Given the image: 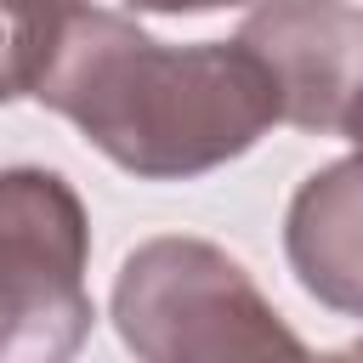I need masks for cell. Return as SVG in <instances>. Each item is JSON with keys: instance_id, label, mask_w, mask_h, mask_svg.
Returning <instances> with one entry per match:
<instances>
[{"instance_id": "7a4b0ae2", "label": "cell", "mask_w": 363, "mask_h": 363, "mask_svg": "<svg viewBox=\"0 0 363 363\" xmlns=\"http://www.w3.org/2000/svg\"><path fill=\"white\" fill-rule=\"evenodd\" d=\"M108 318L136 363H312L250 267L187 233L147 238L125 255Z\"/></svg>"}, {"instance_id": "9c48e42d", "label": "cell", "mask_w": 363, "mask_h": 363, "mask_svg": "<svg viewBox=\"0 0 363 363\" xmlns=\"http://www.w3.org/2000/svg\"><path fill=\"white\" fill-rule=\"evenodd\" d=\"M312 363H363V340H352V346H340V352H323V357H312Z\"/></svg>"}, {"instance_id": "52a82bcc", "label": "cell", "mask_w": 363, "mask_h": 363, "mask_svg": "<svg viewBox=\"0 0 363 363\" xmlns=\"http://www.w3.org/2000/svg\"><path fill=\"white\" fill-rule=\"evenodd\" d=\"M130 11H153V17H193V11H221V6H261V0H125Z\"/></svg>"}, {"instance_id": "8992f818", "label": "cell", "mask_w": 363, "mask_h": 363, "mask_svg": "<svg viewBox=\"0 0 363 363\" xmlns=\"http://www.w3.org/2000/svg\"><path fill=\"white\" fill-rule=\"evenodd\" d=\"M57 28H62L57 11H40L28 0H0V102H17L34 91Z\"/></svg>"}, {"instance_id": "5b68a950", "label": "cell", "mask_w": 363, "mask_h": 363, "mask_svg": "<svg viewBox=\"0 0 363 363\" xmlns=\"http://www.w3.org/2000/svg\"><path fill=\"white\" fill-rule=\"evenodd\" d=\"M284 255L318 306L340 318H363V164L357 159H335L295 187L284 210Z\"/></svg>"}, {"instance_id": "3957f363", "label": "cell", "mask_w": 363, "mask_h": 363, "mask_svg": "<svg viewBox=\"0 0 363 363\" xmlns=\"http://www.w3.org/2000/svg\"><path fill=\"white\" fill-rule=\"evenodd\" d=\"M91 216L45 164L0 170V363H74L96 306L85 289Z\"/></svg>"}, {"instance_id": "277c9868", "label": "cell", "mask_w": 363, "mask_h": 363, "mask_svg": "<svg viewBox=\"0 0 363 363\" xmlns=\"http://www.w3.org/2000/svg\"><path fill=\"white\" fill-rule=\"evenodd\" d=\"M272 79L278 119L312 136L346 125L363 91V6L352 0H261L233 34Z\"/></svg>"}, {"instance_id": "6da1fadb", "label": "cell", "mask_w": 363, "mask_h": 363, "mask_svg": "<svg viewBox=\"0 0 363 363\" xmlns=\"http://www.w3.org/2000/svg\"><path fill=\"white\" fill-rule=\"evenodd\" d=\"M28 96L136 182L210 176L278 125L272 79L238 40L164 45L102 6L62 17Z\"/></svg>"}, {"instance_id": "30bf717a", "label": "cell", "mask_w": 363, "mask_h": 363, "mask_svg": "<svg viewBox=\"0 0 363 363\" xmlns=\"http://www.w3.org/2000/svg\"><path fill=\"white\" fill-rule=\"evenodd\" d=\"M28 6H40V11H57V17H68V11H79L85 0H28Z\"/></svg>"}, {"instance_id": "ba28073f", "label": "cell", "mask_w": 363, "mask_h": 363, "mask_svg": "<svg viewBox=\"0 0 363 363\" xmlns=\"http://www.w3.org/2000/svg\"><path fill=\"white\" fill-rule=\"evenodd\" d=\"M340 136L352 142V159L363 164V91H357V102H352V113H346V125H340Z\"/></svg>"}]
</instances>
